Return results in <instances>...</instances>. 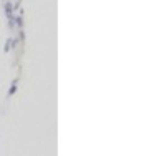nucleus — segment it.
<instances>
[{"label": "nucleus", "instance_id": "nucleus-1", "mask_svg": "<svg viewBox=\"0 0 142 156\" xmlns=\"http://www.w3.org/2000/svg\"><path fill=\"white\" fill-rule=\"evenodd\" d=\"M17 80H15L13 81V83H12V87H10V90H8V96H12V95H15V91H17Z\"/></svg>", "mask_w": 142, "mask_h": 156}, {"label": "nucleus", "instance_id": "nucleus-2", "mask_svg": "<svg viewBox=\"0 0 142 156\" xmlns=\"http://www.w3.org/2000/svg\"><path fill=\"white\" fill-rule=\"evenodd\" d=\"M5 12H7V15H12V3H7L5 5Z\"/></svg>", "mask_w": 142, "mask_h": 156}, {"label": "nucleus", "instance_id": "nucleus-3", "mask_svg": "<svg viewBox=\"0 0 142 156\" xmlns=\"http://www.w3.org/2000/svg\"><path fill=\"white\" fill-rule=\"evenodd\" d=\"M15 20H17V25H18V27L22 28V25H23V20H22V17H17V18H15Z\"/></svg>", "mask_w": 142, "mask_h": 156}]
</instances>
